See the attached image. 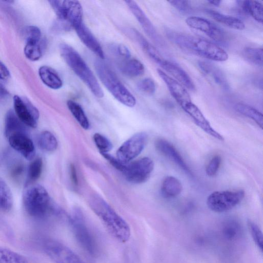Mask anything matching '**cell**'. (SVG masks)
Wrapping results in <instances>:
<instances>
[{"label":"cell","instance_id":"cell-5","mask_svg":"<svg viewBox=\"0 0 263 263\" xmlns=\"http://www.w3.org/2000/svg\"><path fill=\"white\" fill-rule=\"evenodd\" d=\"M95 67L102 83L117 100L128 107L135 106L136 104L135 97L108 65L97 60L95 63Z\"/></svg>","mask_w":263,"mask_h":263},{"label":"cell","instance_id":"cell-4","mask_svg":"<svg viewBox=\"0 0 263 263\" xmlns=\"http://www.w3.org/2000/svg\"><path fill=\"white\" fill-rule=\"evenodd\" d=\"M25 210L32 217L43 218L53 212L49 194L46 189L38 184H29L23 193Z\"/></svg>","mask_w":263,"mask_h":263},{"label":"cell","instance_id":"cell-25","mask_svg":"<svg viewBox=\"0 0 263 263\" xmlns=\"http://www.w3.org/2000/svg\"><path fill=\"white\" fill-rule=\"evenodd\" d=\"M206 13L214 20L234 29L242 30L245 28L244 23L240 19L218 12L206 10Z\"/></svg>","mask_w":263,"mask_h":263},{"label":"cell","instance_id":"cell-41","mask_svg":"<svg viewBox=\"0 0 263 263\" xmlns=\"http://www.w3.org/2000/svg\"><path fill=\"white\" fill-rule=\"evenodd\" d=\"M138 89L142 92L147 95H153L155 93L156 86L155 82L151 78H145L138 84Z\"/></svg>","mask_w":263,"mask_h":263},{"label":"cell","instance_id":"cell-7","mask_svg":"<svg viewBox=\"0 0 263 263\" xmlns=\"http://www.w3.org/2000/svg\"><path fill=\"white\" fill-rule=\"evenodd\" d=\"M60 21L75 29L83 23V11L81 3L74 0L49 1Z\"/></svg>","mask_w":263,"mask_h":263},{"label":"cell","instance_id":"cell-18","mask_svg":"<svg viewBox=\"0 0 263 263\" xmlns=\"http://www.w3.org/2000/svg\"><path fill=\"white\" fill-rule=\"evenodd\" d=\"M156 149L161 154L176 163L189 175L192 173L183 158L176 148L168 141L164 139H158L155 143Z\"/></svg>","mask_w":263,"mask_h":263},{"label":"cell","instance_id":"cell-21","mask_svg":"<svg viewBox=\"0 0 263 263\" xmlns=\"http://www.w3.org/2000/svg\"><path fill=\"white\" fill-rule=\"evenodd\" d=\"M200 69L210 80L216 85L224 89H229V84L223 72L213 64L200 61L198 63Z\"/></svg>","mask_w":263,"mask_h":263},{"label":"cell","instance_id":"cell-27","mask_svg":"<svg viewBox=\"0 0 263 263\" xmlns=\"http://www.w3.org/2000/svg\"><path fill=\"white\" fill-rule=\"evenodd\" d=\"M243 11L259 23L263 22V5L256 1H238Z\"/></svg>","mask_w":263,"mask_h":263},{"label":"cell","instance_id":"cell-10","mask_svg":"<svg viewBox=\"0 0 263 263\" xmlns=\"http://www.w3.org/2000/svg\"><path fill=\"white\" fill-rule=\"evenodd\" d=\"M154 168L153 161L148 157H143L125 163L122 173L128 181L138 184L148 179Z\"/></svg>","mask_w":263,"mask_h":263},{"label":"cell","instance_id":"cell-40","mask_svg":"<svg viewBox=\"0 0 263 263\" xmlns=\"http://www.w3.org/2000/svg\"><path fill=\"white\" fill-rule=\"evenodd\" d=\"M93 141L100 153H107L112 147L110 141L99 133H96L93 137Z\"/></svg>","mask_w":263,"mask_h":263},{"label":"cell","instance_id":"cell-12","mask_svg":"<svg viewBox=\"0 0 263 263\" xmlns=\"http://www.w3.org/2000/svg\"><path fill=\"white\" fill-rule=\"evenodd\" d=\"M13 105L14 112L21 122L32 128L37 126L39 111L28 99L15 95Z\"/></svg>","mask_w":263,"mask_h":263},{"label":"cell","instance_id":"cell-8","mask_svg":"<svg viewBox=\"0 0 263 263\" xmlns=\"http://www.w3.org/2000/svg\"><path fill=\"white\" fill-rule=\"evenodd\" d=\"M245 196L243 190L216 191L208 197V208L216 213L227 212L241 202Z\"/></svg>","mask_w":263,"mask_h":263},{"label":"cell","instance_id":"cell-32","mask_svg":"<svg viewBox=\"0 0 263 263\" xmlns=\"http://www.w3.org/2000/svg\"><path fill=\"white\" fill-rule=\"evenodd\" d=\"M235 110L240 114L253 120L261 128H262L263 117L261 112L255 108L243 103H238Z\"/></svg>","mask_w":263,"mask_h":263},{"label":"cell","instance_id":"cell-29","mask_svg":"<svg viewBox=\"0 0 263 263\" xmlns=\"http://www.w3.org/2000/svg\"><path fill=\"white\" fill-rule=\"evenodd\" d=\"M4 129L6 136L14 132L26 130L25 124L11 109L9 110L6 115Z\"/></svg>","mask_w":263,"mask_h":263},{"label":"cell","instance_id":"cell-30","mask_svg":"<svg viewBox=\"0 0 263 263\" xmlns=\"http://www.w3.org/2000/svg\"><path fill=\"white\" fill-rule=\"evenodd\" d=\"M67 107L82 128L85 129L89 128V120L81 106L77 102L69 100L67 102Z\"/></svg>","mask_w":263,"mask_h":263},{"label":"cell","instance_id":"cell-35","mask_svg":"<svg viewBox=\"0 0 263 263\" xmlns=\"http://www.w3.org/2000/svg\"><path fill=\"white\" fill-rule=\"evenodd\" d=\"M43 161L41 158L34 159L29 164L27 174V185L36 181L41 176Z\"/></svg>","mask_w":263,"mask_h":263},{"label":"cell","instance_id":"cell-23","mask_svg":"<svg viewBox=\"0 0 263 263\" xmlns=\"http://www.w3.org/2000/svg\"><path fill=\"white\" fill-rule=\"evenodd\" d=\"M40 78L48 87L58 89L63 86V81L57 71L48 66H42L39 69Z\"/></svg>","mask_w":263,"mask_h":263},{"label":"cell","instance_id":"cell-46","mask_svg":"<svg viewBox=\"0 0 263 263\" xmlns=\"http://www.w3.org/2000/svg\"><path fill=\"white\" fill-rule=\"evenodd\" d=\"M24 165L21 163H14L11 167V174L14 177H17L22 174L24 171Z\"/></svg>","mask_w":263,"mask_h":263},{"label":"cell","instance_id":"cell-20","mask_svg":"<svg viewBox=\"0 0 263 263\" xmlns=\"http://www.w3.org/2000/svg\"><path fill=\"white\" fill-rule=\"evenodd\" d=\"M160 66L171 74L186 88L192 91L196 90L195 85L188 74L176 64L164 60Z\"/></svg>","mask_w":263,"mask_h":263},{"label":"cell","instance_id":"cell-24","mask_svg":"<svg viewBox=\"0 0 263 263\" xmlns=\"http://www.w3.org/2000/svg\"><path fill=\"white\" fill-rule=\"evenodd\" d=\"M182 190L181 182L176 177L167 176L163 180L161 192L163 197L172 198L178 196Z\"/></svg>","mask_w":263,"mask_h":263},{"label":"cell","instance_id":"cell-6","mask_svg":"<svg viewBox=\"0 0 263 263\" xmlns=\"http://www.w3.org/2000/svg\"><path fill=\"white\" fill-rule=\"evenodd\" d=\"M68 222L72 233L80 247L90 256L98 255V242L82 211L79 209H74L69 216Z\"/></svg>","mask_w":263,"mask_h":263},{"label":"cell","instance_id":"cell-38","mask_svg":"<svg viewBox=\"0 0 263 263\" xmlns=\"http://www.w3.org/2000/svg\"><path fill=\"white\" fill-rule=\"evenodd\" d=\"M248 226L252 237L261 251L263 248L262 233L258 226L251 220L248 221Z\"/></svg>","mask_w":263,"mask_h":263},{"label":"cell","instance_id":"cell-33","mask_svg":"<svg viewBox=\"0 0 263 263\" xmlns=\"http://www.w3.org/2000/svg\"><path fill=\"white\" fill-rule=\"evenodd\" d=\"M0 263H29L22 255L0 246Z\"/></svg>","mask_w":263,"mask_h":263},{"label":"cell","instance_id":"cell-11","mask_svg":"<svg viewBox=\"0 0 263 263\" xmlns=\"http://www.w3.org/2000/svg\"><path fill=\"white\" fill-rule=\"evenodd\" d=\"M147 135L143 132L137 133L125 141L117 151V158L127 163L137 157L143 151L147 141Z\"/></svg>","mask_w":263,"mask_h":263},{"label":"cell","instance_id":"cell-19","mask_svg":"<svg viewBox=\"0 0 263 263\" xmlns=\"http://www.w3.org/2000/svg\"><path fill=\"white\" fill-rule=\"evenodd\" d=\"M74 29L82 42L100 59H103L104 54L100 43L85 25L83 23Z\"/></svg>","mask_w":263,"mask_h":263},{"label":"cell","instance_id":"cell-34","mask_svg":"<svg viewBox=\"0 0 263 263\" xmlns=\"http://www.w3.org/2000/svg\"><path fill=\"white\" fill-rule=\"evenodd\" d=\"M263 49L262 48L246 47L243 55L247 61L258 66H262Z\"/></svg>","mask_w":263,"mask_h":263},{"label":"cell","instance_id":"cell-13","mask_svg":"<svg viewBox=\"0 0 263 263\" xmlns=\"http://www.w3.org/2000/svg\"><path fill=\"white\" fill-rule=\"evenodd\" d=\"M6 137L11 146L25 158L32 160L35 155V149L27 130L16 131L7 135Z\"/></svg>","mask_w":263,"mask_h":263},{"label":"cell","instance_id":"cell-1","mask_svg":"<svg viewBox=\"0 0 263 263\" xmlns=\"http://www.w3.org/2000/svg\"><path fill=\"white\" fill-rule=\"evenodd\" d=\"M89 205L115 239L122 243L128 241L131 236L129 226L104 199L93 196L90 199Z\"/></svg>","mask_w":263,"mask_h":263},{"label":"cell","instance_id":"cell-17","mask_svg":"<svg viewBox=\"0 0 263 263\" xmlns=\"http://www.w3.org/2000/svg\"><path fill=\"white\" fill-rule=\"evenodd\" d=\"M193 120L196 124L212 137L220 141L224 138L210 124L198 107L192 102L182 108Z\"/></svg>","mask_w":263,"mask_h":263},{"label":"cell","instance_id":"cell-26","mask_svg":"<svg viewBox=\"0 0 263 263\" xmlns=\"http://www.w3.org/2000/svg\"><path fill=\"white\" fill-rule=\"evenodd\" d=\"M144 66L138 60L135 58L124 59L120 65L121 72L128 77H136L144 72Z\"/></svg>","mask_w":263,"mask_h":263},{"label":"cell","instance_id":"cell-16","mask_svg":"<svg viewBox=\"0 0 263 263\" xmlns=\"http://www.w3.org/2000/svg\"><path fill=\"white\" fill-rule=\"evenodd\" d=\"M157 72L181 108L192 102L189 93L181 84L160 69H157Z\"/></svg>","mask_w":263,"mask_h":263},{"label":"cell","instance_id":"cell-44","mask_svg":"<svg viewBox=\"0 0 263 263\" xmlns=\"http://www.w3.org/2000/svg\"><path fill=\"white\" fill-rule=\"evenodd\" d=\"M115 49L116 52L118 54L124 59H127L130 58V52L126 46L120 44L117 46Z\"/></svg>","mask_w":263,"mask_h":263},{"label":"cell","instance_id":"cell-22","mask_svg":"<svg viewBox=\"0 0 263 263\" xmlns=\"http://www.w3.org/2000/svg\"><path fill=\"white\" fill-rule=\"evenodd\" d=\"M126 32L139 44L148 56L156 63L160 65L164 60L158 51L137 30L129 28L126 30Z\"/></svg>","mask_w":263,"mask_h":263},{"label":"cell","instance_id":"cell-2","mask_svg":"<svg viewBox=\"0 0 263 263\" xmlns=\"http://www.w3.org/2000/svg\"><path fill=\"white\" fill-rule=\"evenodd\" d=\"M167 35L172 41L186 51L212 61L223 62L228 59L227 52L211 42L174 32H168Z\"/></svg>","mask_w":263,"mask_h":263},{"label":"cell","instance_id":"cell-3","mask_svg":"<svg viewBox=\"0 0 263 263\" xmlns=\"http://www.w3.org/2000/svg\"><path fill=\"white\" fill-rule=\"evenodd\" d=\"M60 51L65 62L93 95L98 98H103V89L93 73L79 53L71 46L64 43L60 44Z\"/></svg>","mask_w":263,"mask_h":263},{"label":"cell","instance_id":"cell-9","mask_svg":"<svg viewBox=\"0 0 263 263\" xmlns=\"http://www.w3.org/2000/svg\"><path fill=\"white\" fill-rule=\"evenodd\" d=\"M42 247L45 254L54 263H86L69 247L55 239H44Z\"/></svg>","mask_w":263,"mask_h":263},{"label":"cell","instance_id":"cell-48","mask_svg":"<svg viewBox=\"0 0 263 263\" xmlns=\"http://www.w3.org/2000/svg\"><path fill=\"white\" fill-rule=\"evenodd\" d=\"M70 173H71V177L72 181L74 182V183L77 184L78 180H77L76 171L75 167L73 165H71L70 166Z\"/></svg>","mask_w":263,"mask_h":263},{"label":"cell","instance_id":"cell-15","mask_svg":"<svg viewBox=\"0 0 263 263\" xmlns=\"http://www.w3.org/2000/svg\"><path fill=\"white\" fill-rule=\"evenodd\" d=\"M125 2L147 35L156 43L159 45L162 44V38L137 3L134 1L130 0L125 1Z\"/></svg>","mask_w":263,"mask_h":263},{"label":"cell","instance_id":"cell-47","mask_svg":"<svg viewBox=\"0 0 263 263\" xmlns=\"http://www.w3.org/2000/svg\"><path fill=\"white\" fill-rule=\"evenodd\" d=\"M9 96V93L4 86L0 83V103L5 101Z\"/></svg>","mask_w":263,"mask_h":263},{"label":"cell","instance_id":"cell-39","mask_svg":"<svg viewBox=\"0 0 263 263\" xmlns=\"http://www.w3.org/2000/svg\"><path fill=\"white\" fill-rule=\"evenodd\" d=\"M26 43H40L41 39V32L36 26H29L26 27L23 32Z\"/></svg>","mask_w":263,"mask_h":263},{"label":"cell","instance_id":"cell-49","mask_svg":"<svg viewBox=\"0 0 263 263\" xmlns=\"http://www.w3.org/2000/svg\"><path fill=\"white\" fill-rule=\"evenodd\" d=\"M208 2L215 6H216V7H218L219 6L220 3H221V1H208Z\"/></svg>","mask_w":263,"mask_h":263},{"label":"cell","instance_id":"cell-36","mask_svg":"<svg viewBox=\"0 0 263 263\" xmlns=\"http://www.w3.org/2000/svg\"><path fill=\"white\" fill-rule=\"evenodd\" d=\"M222 233L227 239L234 240L240 235L241 228L236 221H229L223 226Z\"/></svg>","mask_w":263,"mask_h":263},{"label":"cell","instance_id":"cell-37","mask_svg":"<svg viewBox=\"0 0 263 263\" xmlns=\"http://www.w3.org/2000/svg\"><path fill=\"white\" fill-rule=\"evenodd\" d=\"M24 51L26 58L32 61H37L42 54V49L40 43H26Z\"/></svg>","mask_w":263,"mask_h":263},{"label":"cell","instance_id":"cell-31","mask_svg":"<svg viewBox=\"0 0 263 263\" xmlns=\"http://www.w3.org/2000/svg\"><path fill=\"white\" fill-rule=\"evenodd\" d=\"M12 194L9 186L0 177V210L9 211L12 206Z\"/></svg>","mask_w":263,"mask_h":263},{"label":"cell","instance_id":"cell-45","mask_svg":"<svg viewBox=\"0 0 263 263\" xmlns=\"http://www.w3.org/2000/svg\"><path fill=\"white\" fill-rule=\"evenodd\" d=\"M10 78V73L5 65V64L0 61V81H6Z\"/></svg>","mask_w":263,"mask_h":263},{"label":"cell","instance_id":"cell-14","mask_svg":"<svg viewBox=\"0 0 263 263\" xmlns=\"http://www.w3.org/2000/svg\"><path fill=\"white\" fill-rule=\"evenodd\" d=\"M185 23L190 27L204 33L217 43L224 44L226 42L224 31L205 18L190 16L185 20Z\"/></svg>","mask_w":263,"mask_h":263},{"label":"cell","instance_id":"cell-42","mask_svg":"<svg viewBox=\"0 0 263 263\" xmlns=\"http://www.w3.org/2000/svg\"><path fill=\"white\" fill-rule=\"evenodd\" d=\"M221 158L219 155H216L210 160L206 168V173L209 177H213L216 175L220 167Z\"/></svg>","mask_w":263,"mask_h":263},{"label":"cell","instance_id":"cell-28","mask_svg":"<svg viewBox=\"0 0 263 263\" xmlns=\"http://www.w3.org/2000/svg\"><path fill=\"white\" fill-rule=\"evenodd\" d=\"M36 142L41 149L47 152L55 151L58 146V141L55 137L47 130L41 132L37 136Z\"/></svg>","mask_w":263,"mask_h":263},{"label":"cell","instance_id":"cell-43","mask_svg":"<svg viewBox=\"0 0 263 263\" xmlns=\"http://www.w3.org/2000/svg\"><path fill=\"white\" fill-rule=\"evenodd\" d=\"M172 6L180 12H187L190 11L191 5L188 1L176 0L168 1Z\"/></svg>","mask_w":263,"mask_h":263}]
</instances>
